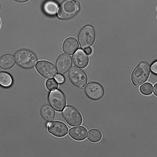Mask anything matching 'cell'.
<instances>
[{
  "label": "cell",
  "instance_id": "d4e9b609",
  "mask_svg": "<svg viewBox=\"0 0 157 157\" xmlns=\"http://www.w3.org/2000/svg\"><path fill=\"white\" fill-rule=\"evenodd\" d=\"M157 84L156 83L154 86L153 91L154 94L157 96Z\"/></svg>",
  "mask_w": 157,
  "mask_h": 157
},
{
  "label": "cell",
  "instance_id": "9c48e42d",
  "mask_svg": "<svg viewBox=\"0 0 157 157\" xmlns=\"http://www.w3.org/2000/svg\"><path fill=\"white\" fill-rule=\"evenodd\" d=\"M38 72L46 78H53L57 75V71L54 65L46 60L39 61L36 66Z\"/></svg>",
  "mask_w": 157,
  "mask_h": 157
},
{
  "label": "cell",
  "instance_id": "e0dca14e",
  "mask_svg": "<svg viewBox=\"0 0 157 157\" xmlns=\"http://www.w3.org/2000/svg\"><path fill=\"white\" fill-rule=\"evenodd\" d=\"M102 137L101 131L97 129H92L89 130L88 133L87 139L93 143H96L100 141Z\"/></svg>",
  "mask_w": 157,
  "mask_h": 157
},
{
  "label": "cell",
  "instance_id": "7c38bea8",
  "mask_svg": "<svg viewBox=\"0 0 157 157\" xmlns=\"http://www.w3.org/2000/svg\"><path fill=\"white\" fill-rule=\"evenodd\" d=\"M72 57L74 64L78 67L83 68L86 67L88 64L89 57L82 50H77L73 54Z\"/></svg>",
  "mask_w": 157,
  "mask_h": 157
},
{
  "label": "cell",
  "instance_id": "3957f363",
  "mask_svg": "<svg viewBox=\"0 0 157 157\" xmlns=\"http://www.w3.org/2000/svg\"><path fill=\"white\" fill-rule=\"evenodd\" d=\"M150 66L146 61L140 63L134 68L131 75L132 83L139 86L148 79L150 72Z\"/></svg>",
  "mask_w": 157,
  "mask_h": 157
},
{
  "label": "cell",
  "instance_id": "d6986e66",
  "mask_svg": "<svg viewBox=\"0 0 157 157\" xmlns=\"http://www.w3.org/2000/svg\"><path fill=\"white\" fill-rule=\"evenodd\" d=\"M12 82V78L9 74L4 71L0 72V85L7 87L11 85Z\"/></svg>",
  "mask_w": 157,
  "mask_h": 157
},
{
  "label": "cell",
  "instance_id": "5b68a950",
  "mask_svg": "<svg viewBox=\"0 0 157 157\" xmlns=\"http://www.w3.org/2000/svg\"><path fill=\"white\" fill-rule=\"evenodd\" d=\"M68 76L71 83L78 88L84 87L87 82V77L85 72L75 66H73L69 71Z\"/></svg>",
  "mask_w": 157,
  "mask_h": 157
},
{
  "label": "cell",
  "instance_id": "44dd1931",
  "mask_svg": "<svg viewBox=\"0 0 157 157\" xmlns=\"http://www.w3.org/2000/svg\"><path fill=\"white\" fill-rule=\"evenodd\" d=\"M46 85L48 89L50 91L55 90L58 87L57 82L53 79L48 80L46 82Z\"/></svg>",
  "mask_w": 157,
  "mask_h": 157
},
{
  "label": "cell",
  "instance_id": "277c9868",
  "mask_svg": "<svg viewBox=\"0 0 157 157\" xmlns=\"http://www.w3.org/2000/svg\"><path fill=\"white\" fill-rule=\"evenodd\" d=\"M96 33L94 27L90 25L84 26L79 31L78 40L81 47L83 49L89 48L94 44Z\"/></svg>",
  "mask_w": 157,
  "mask_h": 157
},
{
  "label": "cell",
  "instance_id": "ba28073f",
  "mask_svg": "<svg viewBox=\"0 0 157 157\" xmlns=\"http://www.w3.org/2000/svg\"><path fill=\"white\" fill-rule=\"evenodd\" d=\"M48 99L49 104L58 111H61L66 104V99L64 94L59 90H55L50 92Z\"/></svg>",
  "mask_w": 157,
  "mask_h": 157
},
{
  "label": "cell",
  "instance_id": "4316f807",
  "mask_svg": "<svg viewBox=\"0 0 157 157\" xmlns=\"http://www.w3.org/2000/svg\"><path fill=\"white\" fill-rule=\"evenodd\" d=\"M0 24H1V21H0Z\"/></svg>",
  "mask_w": 157,
  "mask_h": 157
},
{
  "label": "cell",
  "instance_id": "30bf717a",
  "mask_svg": "<svg viewBox=\"0 0 157 157\" xmlns=\"http://www.w3.org/2000/svg\"><path fill=\"white\" fill-rule=\"evenodd\" d=\"M72 65L71 56L65 53H62L57 58L56 66L58 73L61 75L66 73Z\"/></svg>",
  "mask_w": 157,
  "mask_h": 157
},
{
  "label": "cell",
  "instance_id": "9a60e30c",
  "mask_svg": "<svg viewBox=\"0 0 157 157\" xmlns=\"http://www.w3.org/2000/svg\"><path fill=\"white\" fill-rule=\"evenodd\" d=\"M15 64L13 56L11 54H5L0 57V67L3 69H10L14 66Z\"/></svg>",
  "mask_w": 157,
  "mask_h": 157
},
{
  "label": "cell",
  "instance_id": "603a6c76",
  "mask_svg": "<svg viewBox=\"0 0 157 157\" xmlns=\"http://www.w3.org/2000/svg\"><path fill=\"white\" fill-rule=\"evenodd\" d=\"M55 79L59 83H62L64 80L63 77L62 75H56Z\"/></svg>",
  "mask_w": 157,
  "mask_h": 157
},
{
  "label": "cell",
  "instance_id": "4fadbf2b",
  "mask_svg": "<svg viewBox=\"0 0 157 157\" xmlns=\"http://www.w3.org/2000/svg\"><path fill=\"white\" fill-rule=\"evenodd\" d=\"M79 45L76 39L73 37H69L64 41L62 49L65 53L72 55L78 48Z\"/></svg>",
  "mask_w": 157,
  "mask_h": 157
},
{
  "label": "cell",
  "instance_id": "ffe728a7",
  "mask_svg": "<svg viewBox=\"0 0 157 157\" xmlns=\"http://www.w3.org/2000/svg\"><path fill=\"white\" fill-rule=\"evenodd\" d=\"M140 91L144 95H150L153 92L152 85L149 83L146 82L140 86Z\"/></svg>",
  "mask_w": 157,
  "mask_h": 157
},
{
  "label": "cell",
  "instance_id": "ac0fdd59",
  "mask_svg": "<svg viewBox=\"0 0 157 157\" xmlns=\"http://www.w3.org/2000/svg\"><path fill=\"white\" fill-rule=\"evenodd\" d=\"M57 7V4L52 1L46 2L43 7L44 10L46 13L51 15H54L56 13Z\"/></svg>",
  "mask_w": 157,
  "mask_h": 157
},
{
  "label": "cell",
  "instance_id": "7a4b0ae2",
  "mask_svg": "<svg viewBox=\"0 0 157 157\" xmlns=\"http://www.w3.org/2000/svg\"><path fill=\"white\" fill-rule=\"evenodd\" d=\"M80 9V4L77 0H64L59 6L57 17L62 20L72 19L78 14Z\"/></svg>",
  "mask_w": 157,
  "mask_h": 157
},
{
  "label": "cell",
  "instance_id": "8fae6325",
  "mask_svg": "<svg viewBox=\"0 0 157 157\" xmlns=\"http://www.w3.org/2000/svg\"><path fill=\"white\" fill-rule=\"evenodd\" d=\"M48 130L51 134L59 137L65 136L68 132L66 125L59 121H53L49 123L48 125Z\"/></svg>",
  "mask_w": 157,
  "mask_h": 157
},
{
  "label": "cell",
  "instance_id": "8992f818",
  "mask_svg": "<svg viewBox=\"0 0 157 157\" xmlns=\"http://www.w3.org/2000/svg\"><path fill=\"white\" fill-rule=\"evenodd\" d=\"M62 116L66 122L70 125L75 126L80 125L82 118L80 112L75 108L67 105L62 112Z\"/></svg>",
  "mask_w": 157,
  "mask_h": 157
},
{
  "label": "cell",
  "instance_id": "6da1fadb",
  "mask_svg": "<svg viewBox=\"0 0 157 157\" xmlns=\"http://www.w3.org/2000/svg\"><path fill=\"white\" fill-rule=\"evenodd\" d=\"M17 64L20 67L25 69L33 68L37 61L35 54L32 51L27 49H21L14 54Z\"/></svg>",
  "mask_w": 157,
  "mask_h": 157
},
{
  "label": "cell",
  "instance_id": "5bb4252c",
  "mask_svg": "<svg viewBox=\"0 0 157 157\" xmlns=\"http://www.w3.org/2000/svg\"><path fill=\"white\" fill-rule=\"evenodd\" d=\"M87 131L82 126L74 127L71 128L69 131L70 136L73 139L77 141H81L85 139L87 136Z\"/></svg>",
  "mask_w": 157,
  "mask_h": 157
},
{
  "label": "cell",
  "instance_id": "484cf974",
  "mask_svg": "<svg viewBox=\"0 0 157 157\" xmlns=\"http://www.w3.org/2000/svg\"><path fill=\"white\" fill-rule=\"evenodd\" d=\"M15 1L18 3H24L26 2L29 0H13Z\"/></svg>",
  "mask_w": 157,
  "mask_h": 157
},
{
  "label": "cell",
  "instance_id": "cb8c5ba5",
  "mask_svg": "<svg viewBox=\"0 0 157 157\" xmlns=\"http://www.w3.org/2000/svg\"><path fill=\"white\" fill-rule=\"evenodd\" d=\"M84 51L87 54L90 55L92 53V49L90 48H87L85 49Z\"/></svg>",
  "mask_w": 157,
  "mask_h": 157
},
{
  "label": "cell",
  "instance_id": "52a82bcc",
  "mask_svg": "<svg viewBox=\"0 0 157 157\" xmlns=\"http://www.w3.org/2000/svg\"><path fill=\"white\" fill-rule=\"evenodd\" d=\"M84 91L87 97L93 101L101 99L105 93L103 86L100 83L95 82L88 83L84 88Z\"/></svg>",
  "mask_w": 157,
  "mask_h": 157
},
{
  "label": "cell",
  "instance_id": "7402d4cb",
  "mask_svg": "<svg viewBox=\"0 0 157 157\" xmlns=\"http://www.w3.org/2000/svg\"><path fill=\"white\" fill-rule=\"evenodd\" d=\"M151 69L152 72L155 74L157 73V62L155 61L151 65Z\"/></svg>",
  "mask_w": 157,
  "mask_h": 157
},
{
  "label": "cell",
  "instance_id": "2e32d148",
  "mask_svg": "<svg viewBox=\"0 0 157 157\" xmlns=\"http://www.w3.org/2000/svg\"><path fill=\"white\" fill-rule=\"evenodd\" d=\"M40 114L44 120L50 122L53 121L55 116V112L49 105L46 104L43 105L40 110Z\"/></svg>",
  "mask_w": 157,
  "mask_h": 157
}]
</instances>
